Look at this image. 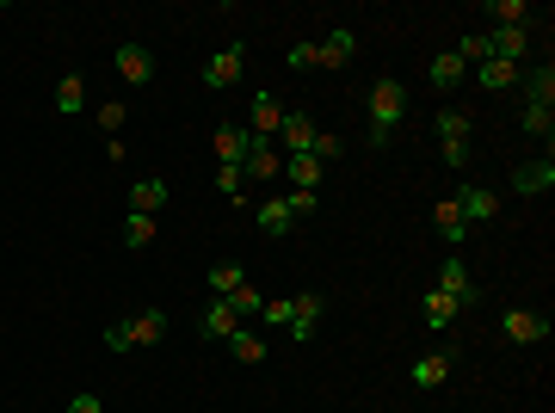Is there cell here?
<instances>
[{
    "label": "cell",
    "instance_id": "cell-1",
    "mask_svg": "<svg viewBox=\"0 0 555 413\" xmlns=\"http://www.w3.org/2000/svg\"><path fill=\"white\" fill-rule=\"evenodd\" d=\"M364 111H370V130H364V142H370V148H389V136H395V124H401V111H407V87L395 81V74L370 81V93H364Z\"/></svg>",
    "mask_w": 555,
    "mask_h": 413
},
{
    "label": "cell",
    "instance_id": "cell-2",
    "mask_svg": "<svg viewBox=\"0 0 555 413\" xmlns=\"http://www.w3.org/2000/svg\"><path fill=\"white\" fill-rule=\"evenodd\" d=\"M241 68H247V44H222L210 62H204V87L210 93H229L241 81Z\"/></svg>",
    "mask_w": 555,
    "mask_h": 413
},
{
    "label": "cell",
    "instance_id": "cell-3",
    "mask_svg": "<svg viewBox=\"0 0 555 413\" xmlns=\"http://www.w3.org/2000/svg\"><path fill=\"white\" fill-rule=\"evenodd\" d=\"M500 333H506L512 346H543V340H549V315H537V309L518 303V309L500 315Z\"/></svg>",
    "mask_w": 555,
    "mask_h": 413
},
{
    "label": "cell",
    "instance_id": "cell-4",
    "mask_svg": "<svg viewBox=\"0 0 555 413\" xmlns=\"http://www.w3.org/2000/svg\"><path fill=\"white\" fill-rule=\"evenodd\" d=\"M321 309H327V296H321V290H303V296H290V327H284V333H290L296 346H309V340H315V327H321Z\"/></svg>",
    "mask_w": 555,
    "mask_h": 413
},
{
    "label": "cell",
    "instance_id": "cell-5",
    "mask_svg": "<svg viewBox=\"0 0 555 413\" xmlns=\"http://www.w3.org/2000/svg\"><path fill=\"white\" fill-rule=\"evenodd\" d=\"M438 290L444 296H451V303L457 309H481V284L469 278V266H463V259L451 253V259H444V278H438Z\"/></svg>",
    "mask_w": 555,
    "mask_h": 413
},
{
    "label": "cell",
    "instance_id": "cell-6",
    "mask_svg": "<svg viewBox=\"0 0 555 413\" xmlns=\"http://www.w3.org/2000/svg\"><path fill=\"white\" fill-rule=\"evenodd\" d=\"M284 130V105H278V93H253V118H247V136L253 142H272Z\"/></svg>",
    "mask_w": 555,
    "mask_h": 413
},
{
    "label": "cell",
    "instance_id": "cell-7",
    "mask_svg": "<svg viewBox=\"0 0 555 413\" xmlns=\"http://www.w3.org/2000/svg\"><path fill=\"white\" fill-rule=\"evenodd\" d=\"M210 148H216V167H241L247 148H253V136H247V124H216Z\"/></svg>",
    "mask_w": 555,
    "mask_h": 413
},
{
    "label": "cell",
    "instance_id": "cell-8",
    "mask_svg": "<svg viewBox=\"0 0 555 413\" xmlns=\"http://www.w3.org/2000/svg\"><path fill=\"white\" fill-rule=\"evenodd\" d=\"M278 148H284V161H290V155H309V148H315V118H309V111H284Z\"/></svg>",
    "mask_w": 555,
    "mask_h": 413
},
{
    "label": "cell",
    "instance_id": "cell-9",
    "mask_svg": "<svg viewBox=\"0 0 555 413\" xmlns=\"http://www.w3.org/2000/svg\"><path fill=\"white\" fill-rule=\"evenodd\" d=\"M358 56V37L340 25V31H327V37H315V68H346Z\"/></svg>",
    "mask_w": 555,
    "mask_h": 413
},
{
    "label": "cell",
    "instance_id": "cell-10",
    "mask_svg": "<svg viewBox=\"0 0 555 413\" xmlns=\"http://www.w3.org/2000/svg\"><path fill=\"white\" fill-rule=\"evenodd\" d=\"M111 62H118V74H124L130 87L155 81V56H148V44H118V56H111Z\"/></svg>",
    "mask_w": 555,
    "mask_h": 413
},
{
    "label": "cell",
    "instance_id": "cell-11",
    "mask_svg": "<svg viewBox=\"0 0 555 413\" xmlns=\"http://www.w3.org/2000/svg\"><path fill=\"white\" fill-rule=\"evenodd\" d=\"M235 327H247V321H241V315H235L229 303H222V296H210V303H204V321H198V333H204V340H216V346H222V340H229Z\"/></svg>",
    "mask_w": 555,
    "mask_h": 413
},
{
    "label": "cell",
    "instance_id": "cell-12",
    "mask_svg": "<svg viewBox=\"0 0 555 413\" xmlns=\"http://www.w3.org/2000/svg\"><path fill=\"white\" fill-rule=\"evenodd\" d=\"M457 204H463V222H469V229H475V222H494L500 216V198L488 192V185H463V192H457Z\"/></svg>",
    "mask_w": 555,
    "mask_h": 413
},
{
    "label": "cell",
    "instance_id": "cell-13",
    "mask_svg": "<svg viewBox=\"0 0 555 413\" xmlns=\"http://www.w3.org/2000/svg\"><path fill=\"white\" fill-rule=\"evenodd\" d=\"M451 364H457V346H444V352H426V358L414 364V389H420V395H432L444 377H451Z\"/></svg>",
    "mask_w": 555,
    "mask_h": 413
},
{
    "label": "cell",
    "instance_id": "cell-14",
    "mask_svg": "<svg viewBox=\"0 0 555 413\" xmlns=\"http://www.w3.org/2000/svg\"><path fill=\"white\" fill-rule=\"evenodd\" d=\"M475 81H481V93H512L518 81H525V68H512V62H500V56H488L481 68H469Z\"/></svg>",
    "mask_w": 555,
    "mask_h": 413
},
{
    "label": "cell",
    "instance_id": "cell-15",
    "mask_svg": "<svg viewBox=\"0 0 555 413\" xmlns=\"http://www.w3.org/2000/svg\"><path fill=\"white\" fill-rule=\"evenodd\" d=\"M549 185H555V161H549V155H543V161H525V167L512 173V192H518V198H537V192H549Z\"/></svg>",
    "mask_w": 555,
    "mask_h": 413
},
{
    "label": "cell",
    "instance_id": "cell-16",
    "mask_svg": "<svg viewBox=\"0 0 555 413\" xmlns=\"http://www.w3.org/2000/svg\"><path fill=\"white\" fill-rule=\"evenodd\" d=\"M253 222H259V235H266V241H284L296 216H290V204H284V192H278V198H266V204L253 210Z\"/></svg>",
    "mask_w": 555,
    "mask_h": 413
},
{
    "label": "cell",
    "instance_id": "cell-17",
    "mask_svg": "<svg viewBox=\"0 0 555 413\" xmlns=\"http://www.w3.org/2000/svg\"><path fill=\"white\" fill-rule=\"evenodd\" d=\"M167 210V179H136L130 185V216H161Z\"/></svg>",
    "mask_w": 555,
    "mask_h": 413
},
{
    "label": "cell",
    "instance_id": "cell-18",
    "mask_svg": "<svg viewBox=\"0 0 555 413\" xmlns=\"http://www.w3.org/2000/svg\"><path fill=\"white\" fill-rule=\"evenodd\" d=\"M222 346H229V358H235V364H266V352H272V346H266V333H253V327H235Z\"/></svg>",
    "mask_w": 555,
    "mask_h": 413
},
{
    "label": "cell",
    "instance_id": "cell-19",
    "mask_svg": "<svg viewBox=\"0 0 555 413\" xmlns=\"http://www.w3.org/2000/svg\"><path fill=\"white\" fill-rule=\"evenodd\" d=\"M463 74H469V62H463L457 50H438V56H432V68H426V81H432L438 93H451V87L463 81Z\"/></svg>",
    "mask_w": 555,
    "mask_h": 413
},
{
    "label": "cell",
    "instance_id": "cell-20",
    "mask_svg": "<svg viewBox=\"0 0 555 413\" xmlns=\"http://www.w3.org/2000/svg\"><path fill=\"white\" fill-rule=\"evenodd\" d=\"M432 222H438V235H444V247H463V235H469V222H463V204H457V198H438Z\"/></svg>",
    "mask_w": 555,
    "mask_h": 413
},
{
    "label": "cell",
    "instance_id": "cell-21",
    "mask_svg": "<svg viewBox=\"0 0 555 413\" xmlns=\"http://www.w3.org/2000/svg\"><path fill=\"white\" fill-rule=\"evenodd\" d=\"M494 31H531V0H488Z\"/></svg>",
    "mask_w": 555,
    "mask_h": 413
},
{
    "label": "cell",
    "instance_id": "cell-22",
    "mask_svg": "<svg viewBox=\"0 0 555 413\" xmlns=\"http://www.w3.org/2000/svg\"><path fill=\"white\" fill-rule=\"evenodd\" d=\"M241 167H247V179H259V185H266V179H278V173H284V155H278L272 142H253Z\"/></svg>",
    "mask_w": 555,
    "mask_h": 413
},
{
    "label": "cell",
    "instance_id": "cell-23",
    "mask_svg": "<svg viewBox=\"0 0 555 413\" xmlns=\"http://www.w3.org/2000/svg\"><path fill=\"white\" fill-rule=\"evenodd\" d=\"M124 327H130V346H161V340H167V315H161V309H142V315H130Z\"/></svg>",
    "mask_w": 555,
    "mask_h": 413
},
{
    "label": "cell",
    "instance_id": "cell-24",
    "mask_svg": "<svg viewBox=\"0 0 555 413\" xmlns=\"http://www.w3.org/2000/svg\"><path fill=\"white\" fill-rule=\"evenodd\" d=\"M284 179L296 185V192H321V179H327V167H321L315 155H290V161H284Z\"/></svg>",
    "mask_w": 555,
    "mask_h": 413
},
{
    "label": "cell",
    "instance_id": "cell-25",
    "mask_svg": "<svg viewBox=\"0 0 555 413\" xmlns=\"http://www.w3.org/2000/svg\"><path fill=\"white\" fill-rule=\"evenodd\" d=\"M56 111L62 118H81L87 111V74H62L56 81Z\"/></svg>",
    "mask_w": 555,
    "mask_h": 413
},
{
    "label": "cell",
    "instance_id": "cell-26",
    "mask_svg": "<svg viewBox=\"0 0 555 413\" xmlns=\"http://www.w3.org/2000/svg\"><path fill=\"white\" fill-rule=\"evenodd\" d=\"M469 136H475V111L444 105V111H438V142H469Z\"/></svg>",
    "mask_w": 555,
    "mask_h": 413
},
{
    "label": "cell",
    "instance_id": "cell-27",
    "mask_svg": "<svg viewBox=\"0 0 555 413\" xmlns=\"http://www.w3.org/2000/svg\"><path fill=\"white\" fill-rule=\"evenodd\" d=\"M525 105H549L555 111V68H525Z\"/></svg>",
    "mask_w": 555,
    "mask_h": 413
},
{
    "label": "cell",
    "instance_id": "cell-28",
    "mask_svg": "<svg viewBox=\"0 0 555 413\" xmlns=\"http://www.w3.org/2000/svg\"><path fill=\"white\" fill-rule=\"evenodd\" d=\"M420 315H426V327H438V333H444V327H451V321H457L463 309H457V303H451V296H444V290H426Z\"/></svg>",
    "mask_w": 555,
    "mask_h": 413
},
{
    "label": "cell",
    "instance_id": "cell-29",
    "mask_svg": "<svg viewBox=\"0 0 555 413\" xmlns=\"http://www.w3.org/2000/svg\"><path fill=\"white\" fill-rule=\"evenodd\" d=\"M241 284H247V272L235 266V259H216V266H210V296H229Z\"/></svg>",
    "mask_w": 555,
    "mask_h": 413
},
{
    "label": "cell",
    "instance_id": "cell-30",
    "mask_svg": "<svg viewBox=\"0 0 555 413\" xmlns=\"http://www.w3.org/2000/svg\"><path fill=\"white\" fill-rule=\"evenodd\" d=\"M155 229H161L155 216H130V222H124V247H130V253H142L148 241H155Z\"/></svg>",
    "mask_w": 555,
    "mask_h": 413
},
{
    "label": "cell",
    "instance_id": "cell-31",
    "mask_svg": "<svg viewBox=\"0 0 555 413\" xmlns=\"http://www.w3.org/2000/svg\"><path fill=\"white\" fill-rule=\"evenodd\" d=\"M518 124H525V136H543V142H549L555 111H549V105H525V111H518Z\"/></svg>",
    "mask_w": 555,
    "mask_h": 413
},
{
    "label": "cell",
    "instance_id": "cell-32",
    "mask_svg": "<svg viewBox=\"0 0 555 413\" xmlns=\"http://www.w3.org/2000/svg\"><path fill=\"white\" fill-rule=\"evenodd\" d=\"M222 303H229V309L247 321V315H259V309H266V296H259L253 284H241V290H229V296H222Z\"/></svg>",
    "mask_w": 555,
    "mask_h": 413
},
{
    "label": "cell",
    "instance_id": "cell-33",
    "mask_svg": "<svg viewBox=\"0 0 555 413\" xmlns=\"http://www.w3.org/2000/svg\"><path fill=\"white\" fill-rule=\"evenodd\" d=\"M457 56H463L469 68H481V62H488V31H469L463 44H457Z\"/></svg>",
    "mask_w": 555,
    "mask_h": 413
},
{
    "label": "cell",
    "instance_id": "cell-34",
    "mask_svg": "<svg viewBox=\"0 0 555 413\" xmlns=\"http://www.w3.org/2000/svg\"><path fill=\"white\" fill-rule=\"evenodd\" d=\"M284 62H290L296 74H309V68H315V37H296V44L284 50Z\"/></svg>",
    "mask_w": 555,
    "mask_h": 413
},
{
    "label": "cell",
    "instance_id": "cell-35",
    "mask_svg": "<svg viewBox=\"0 0 555 413\" xmlns=\"http://www.w3.org/2000/svg\"><path fill=\"white\" fill-rule=\"evenodd\" d=\"M216 192L235 198V204H247V192H241V167H216Z\"/></svg>",
    "mask_w": 555,
    "mask_h": 413
},
{
    "label": "cell",
    "instance_id": "cell-36",
    "mask_svg": "<svg viewBox=\"0 0 555 413\" xmlns=\"http://www.w3.org/2000/svg\"><path fill=\"white\" fill-rule=\"evenodd\" d=\"M124 118H130V111H124L118 99H105V105H99V130H105V136H118V130H124Z\"/></svg>",
    "mask_w": 555,
    "mask_h": 413
},
{
    "label": "cell",
    "instance_id": "cell-37",
    "mask_svg": "<svg viewBox=\"0 0 555 413\" xmlns=\"http://www.w3.org/2000/svg\"><path fill=\"white\" fill-rule=\"evenodd\" d=\"M284 204H290V216H315V210H321V192H296V185H290Z\"/></svg>",
    "mask_w": 555,
    "mask_h": 413
},
{
    "label": "cell",
    "instance_id": "cell-38",
    "mask_svg": "<svg viewBox=\"0 0 555 413\" xmlns=\"http://www.w3.org/2000/svg\"><path fill=\"white\" fill-rule=\"evenodd\" d=\"M309 155H315L321 167H333V161H340V136H327V130H315V148H309Z\"/></svg>",
    "mask_w": 555,
    "mask_h": 413
},
{
    "label": "cell",
    "instance_id": "cell-39",
    "mask_svg": "<svg viewBox=\"0 0 555 413\" xmlns=\"http://www.w3.org/2000/svg\"><path fill=\"white\" fill-rule=\"evenodd\" d=\"M259 321H266V327H290V296H272V303L259 309Z\"/></svg>",
    "mask_w": 555,
    "mask_h": 413
},
{
    "label": "cell",
    "instance_id": "cell-40",
    "mask_svg": "<svg viewBox=\"0 0 555 413\" xmlns=\"http://www.w3.org/2000/svg\"><path fill=\"white\" fill-rule=\"evenodd\" d=\"M105 352H130V327H124V321L105 327Z\"/></svg>",
    "mask_w": 555,
    "mask_h": 413
},
{
    "label": "cell",
    "instance_id": "cell-41",
    "mask_svg": "<svg viewBox=\"0 0 555 413\" xmlns=\"http://www.w3.org/2000/svg\"><path fill=\"white\" fill-rule=\"evenodd\" d=\"M444 148V167H469V142H438Z\"/></svg>",
    "mask_w": 555,
    "mask_h": 413
},
{
    "label": "cell",
    "instance_id": "cell-42",
    "mask_svg": "<svg viewBox=\"0 0 555 413\" xmlns=\"http://www.w3.org/2000/svg\"><path fill=\"white\" fill-rule=\"evenodd\" d=\"M68 413H105V407H99V395H93V389H81V395L68 401Z\"/></svg>",
    "mask_w": 555,
    "mask_h": 413
}]
</instances>
